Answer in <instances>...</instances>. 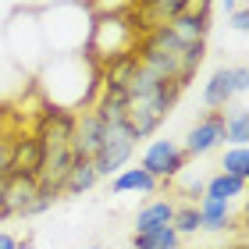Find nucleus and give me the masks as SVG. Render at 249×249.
Listing matches in <instances>:
<instances>
[{"mask_svg": "<svg viewBox=\"0 0 249 249\" xmlns=\"http://www.w3.org/2000/svg\"><path fill=\"white\" fill-rule=\"evenodd\" d=\"M15 246H18L15 235H11V231H0V249H15Z\"/></svg>", "mask_w": 249, "mask_h": 249, "instance_id": "bb28decb", "label": "nucleus"}, {"mask_svg": "<svg viewBox=\"0 0 249 249\" xmlns=\"http://www.w3.org/2000/svg\"><path fill=\"white\" fill-rule=\"evenodd\" d=\"M171 228H175V235H178V239H182V235H196V231L203 228V221H199V210H196V203H185V207H175Z\"/></svg>", "mask_w": 249, "mask_h": 249, "instance_id": "4be33fe9", "label": "nucleus"}, {"mask_svg": "<svg viewBox=\"0 0 249 249\" xmlns=\"http://www.w3.org/2000/svg\"><path fill=\"white\" fill-rule=\"evenodd\" d=\"M231 29L235 32H246L249 29V7L246 4H235L231 7Z\"/></svg>", "mask_w": 249, "mask_h": 249, "instance_id": "b1692460", "label": "nucleus"}, {"mask_svg": "<svg viewBox=\"0 0 249 249\" xmlns=\"http://www.w3.org/2000/svg\"><path fill=\"white\" fill-rule=\"evenodd\" d=\"M185 164H189V157L182 153V146L178 142H171V139H153L150 146L142 150V160H139V167L150 178H157V185H167L171 178H178L185 171Z\"/></svg>", "mask_w": 249, "mask_h": 249, "instance_id": "39448f33", "label": "nucleus"}, {"mask_svg": "<svg viewBox=\"0 0 249 249\" xmlns=\"http://www.w3.org/2000/svg\"><path fill=\"white\" fill-rule=\"evenodd\" d=\"M96 11L100 18L89 21V36H86V61L96 68V71H104L107 64H114L121 57H132L135 47H139L142 39V25L139 18H135V7L128 4H100V7H89Z\"/></svg>", "mask_w": 249, "mask_h": 249, "instance_id": "f257e3e1", "label": "nucleus"}, {"mask_svg": "<svg viewBox=\"0 0 249 249\" xmlns=\"http://www.w3.org/2000/svg\"><path fill=\"white\" fill-rule=\"evenodd\" d=\"M104 139V121L93 110H78L75 114V132H71V153L75 160H93Z\"/></svg>", "mask_w": 249, "mask_h": 249, "instance_id": "9d476101", "label": "nucleus"}, {"mask_svg": "<svg viewBox=\"0 0 249 249\" xmlns=\"http://www.w3.org/2000/svg\"><path fill=\"white\" fill-rule=\"evenodd\" d=\"M210 11H213V4H207V0H185V11L167 21V29H171L175 39L185 43V47H192V43H207Z\"/></svg>", "mask_w": 249, "mask_h": 249, "instance_id": "0eeeda50", "label": "nucleus"}, {"mask_svg": "<svg viewBox=\"0 0 249 249\" xmlns=\"http://www.w3.org/2000/svg\"><path fill=\"white\" fill-rule=\"evenodd\" d=\"M160 189L157 185V178H150L142 171V167H124L110 178V192L114 196H124V192H142V196H153V192Z\"/></svg>", "mask_w": 249, "mask_h": 249, "instance_id": "2eb2a0df", "label": "nucleus"}, {"mask_svg": "<svg viewBox=\"0 0 249 249\" xmlns=\"http://www.w3.org/2000/svg\"><path fill=\"white\" fill-rule=\"evenodd\" d=\"M7 164H11V139L0 135V178L7 175Z\"/></svg>", "mask_w": 249, "mask_h": 249, "instance_id": "393cba45", "label": "nucleus"}, {"mask_svg": "<svg viewBox=\"0 0 249 249\" xmlns=\"http://www.w3.org/2000/svg\"><path fill=\"white\" fill-rule=\"evenodd\" d=\"M71 132H75V114L71 110H57V107H43L36 118V128H32L43 153L71 150Z\"/></svg>", "mask_w": 249, "mask_h": 249, "instance_id": "423d86ee", "label": "nucleus"}, {"mask_svg": "<svg viewBox=\"0 0 249 249\" xmlns=\"http://www.w3.org/2000/svg\"><path fill=\"white\" fill-rule=\"evenodd\" d=\"M175 199H150L146 207H139V213H135V235L142 231H157V228H167L175 217Z\"/></svg>", "mask_w": 249, "mask_h": 249, "instance_id": "4468645a", "label": "nucleus"}, {"mask_svg": "<svg viewBox=\"0 0 249 249\" xmlns=\"http://www.w3.org/2000/svg\"><path fill=\"white\" fill-rule=\"evenodd\" d=\"M39 164H43V146L36 142L32 132H21L11 139V164H7V175H29L36 178L39 175Z\"/></svg>", "mask_w": 249, "mask_h": 249, "instance_id": "9b49d317", "label": "nucleus"}, {"mask_svg": "<svg viewBox=\"0 0 249 249\" xmlns=\"http://www.w3.org/2000/svg\"><path fill=\"white\" fill-rule=\"evenodd\" d=\"M39 196V182L29 175H7L4 182V203H0V221L7 217H29L32 203Z\"/></svg>", "mask_w": 249, "mask_h": 249, "instance_id": "1a4fd4ad", "label": "nucleus"}, {"mask_svg": "<svg viewBox=\"0 0 249 249\" xmlns=\"http://www.w3.org/2000/svg\"><path fill=\"white\" fill-rule=\"evenodd\" d=\"M221 171L224 175H231V178H249V150L246 146H228L221 157Z\"/></svg>", "mask_w": 249, "mask_h": 249, "instance_id": "aec40b11", "label": "nucleus"}, {"mask_svg": "<svg viewBox=\"0 0 249 249\" xmlns=\"http://www.w3.org/2000/svg\"><path fill=\"white\" fill-rule=\"evenodd\" d=\"M217 146H224V114L221 110H207V114L189 128L182 153L185 157H207V153L217 150Z\"/></svg>", "mask_w": 249, "mask_h": 249, "instance_id": "6e6552de", "label": "nucleus"}, {"mask_svg": "<svg viewBox=\"0 0 249 249\" xmlns=\"http://www.w3.org/2000/svg\"><path fill=\"white\" fill-rule=\"evenodd\" d=\"M15 249H36V242H32V239H18V246Z\"/></svg>", "mask_w": 249, "mask_h": 249, "instance_id": "cd10ccee", "label": "nucleus"}, {"mask_svg": "<svg viewBox=\"0 0 249 249\" xmlns=\"http://www.w3.org/2000/svg\"><path fill=\"white\" fill-rule=\"evenodd\" d=\"M196 210H199V221H203V228H207V231H228L231 224H235L231 203H221V199L203 196V199L196 203Z\"/></svg>", "mask_w": 249, "mask_h": 249, "instance_id": "dca6fc26", "label": "nucleus"}, {"mask_svg": "<svg viewBox=\"0 0 249 249\" xmlns=\"http://www.w3.org/2000/svg\"><path fill=\"white\" fill-rule=\"evenodd\" d=\"M231 96H235L231 68H217V71L210 75V82L203 86V107H207V110H221V114H228Z\"/></svg>", "mask_w": 249, "mask_h": 249, "instance_id": "ddd939ff", "label": "nucleus"}, {"mask_svg": "<svg viewBox=\"0 0 249 249\" xmlns=\"http://www.w3.org/2000/svg\"><path fill=\"white\" fill-rule=\"evenodd\" d=\"M89 110L104 121V124H124V114H128V96L124 89H110V86H100Z\"/></svg>", "mask_w": 249, "mask_h": 249, "instance_id": "f8f14e48", "label": "nucleus"}, {"mask_svg": "<svg viewBox=\"0 0 249 249\" xmlns=\"http://www.w3.org/2000/svg\"><path fill=\"white\" fill-rule=\"evenodd\" d=\"M231 86H235V96H242L246 89H249V71H246V64H235V68H231Z\"/></svg>", "mask_w": 249, "mask_h": 249, "instance_id": "5701e85b", "label": "nucleus"}, {"mask_svg": "<svg viewBox=\"0 0 249 249\" xmlns=\"http://www.w3.org/2000/svg\"><path fill=\"white\" fill-rule=\"evenodd\" d=\"M178 93H182L178 86H160V89H153V93H146V96L128 100V114H124L128 132L135 139H150V135L167 121L171 107L178 104Z\"/></svg>", "mask_w": 249, "mask_h": 249, "instance_id": "7ed1b4c3", "label": "nucleus"}, {"mask_svg": "<svg viewBox=\"0 0 249 249\" xmlns=\"http://www.w3.org/2000/svg\"><path fill=\"white\" fill-rule=\"evenodd\" d=\"M135 146H139V139L128 132V124H104V139H100V150L93 157V167L100 178H110L128 167Z\"/></svg>", "mask_w": 249, "mask_h": 249, "instance_id": "20e7f679", "label": "nucleus"}, {"mask_svg": "<svg viewBox=\"0 0 249 249\" xmlns=\"http://www.w3.org/2000/svg\"><path fill=\"white\" fill-rule=\"evenodd\" d=\"M249 139V118H246V110H231V114H224V142L228 146H246Z\"/></svg>", "mask_w": 249, "mask_h": 249, "instance_id": "412c9836", "label": "nucleus"}, {"mask_svg": "<svg viewBox=\"0 0 249 249\" xmlns=\"http://www.w3.org/2000/svg\"><path fill=\"white\" fill-rule=\"evenodd\" d=\"M53 207V199L50 196H43V192H39V196H36V203H32V210H29V217H36V213H47Z\"/></svg>", "mask_w": 249, "mask_h": 249, "instance_id": "a878e982", "label": "nucleus"}, {"mask_svg": "<svg viewBox=\"0 0 249 249\" xmlns=\"http://www.w3.org/2000/svg\"><path fill=\"white\" fill-rule=\"evenodd\" d=\"M96 182H100V175H96L93 160H75V167H71V175H68L61 196H82V192H89Z\"/></svg>", "mask_w": 249, "mask_h": 249, "instance_id": "a211bd4d", "label": "nucleus"}, {"mask_svg": "<svg viewBox=\"0 0 249 249\" xmlns=\"http://www.w3.org/2000/svg\"><path fill=\"white\" fill-rule=\"evenodd\" d=\"M132 249H182V239L175 235V228H157V231H142L132 235Z\"/></svg>", "mask_w": 249, "mask_h": 249, "instance_id": "6ab92c4d", "label": "nucleus"}, {"mask_svg": "<svg viewBox=\"0 0 249 249\" xmlns=\"http://www.w3.org/2000/svg\"><path fill=\"white\" fill-rule=\"evenodd\" d=\"M4 182H7V175H4V178H0V203H4Z\"/></svg>", "mask_w": 249, "mask_h": 249, "instance_id": "c85d7f7f", "label": "nucleus"}, {"mask_svg": "<svg viewBox=\"0 0 249 249\" xmlns=\"http://www.w3.org/2000/svg\"><path fill=\"white\" fill-rule=\"evenodd\" d=\"M89 249H104V246H89Z\"/></svg>", "mask_w": 249, "mask_h": 249, "instance_id": "c756f323", "label": "nucleus"}, {"mask_svg": "<svg viewBox=\"0 0 249 249\" xmlns=\"http://www.w3.org/2000/svg\"><path fill=\"white\" fill-rule=\"evenodd\" d=\"M246 192V182L242 178H231V175H210L207 178V185H203V196H210V199H221V203H231V199H239Z\"/></svg>", "mask_w": 249, "mask_h": 249, "instance_id": "f3484780", "label": "nucleus"}, {"mask_svg": "<svg viewBox=\"0 0 249 249\" xmlns=\"http://www.w3.org/2000/svg\"><path fill=\"white\" fill-rule=\"evenodd\" d=\"M235 249H242V246H235Z\"/></svg>", "mask_w": 249, "mask_h": 249, "instance_id": "7c9ffc66", "label": "nucleus"}, {"mask_svg": "<svg viewBox=\"0 0 249 249\" xmlns=\"http://www.w3.org/2000/svg\"><path fill=\"white\" fill-rule=\"evenodd\" d=\"M135 61H139L146 71H153L160 82H171L178 89L189 86V75H185V43H178L175 32L167 25L142 32L139 47H135Z\"/></svg>", "mask_w": 249, "mask_h": 249, "instance_id": "f03ea898", "label": "nucleus"}]
</instances>
